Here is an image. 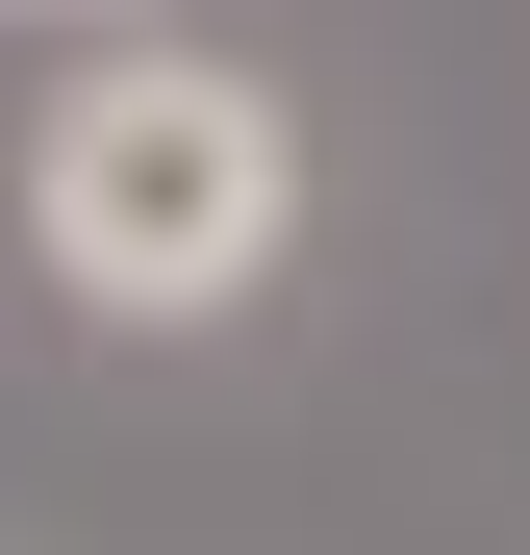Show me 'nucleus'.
Instances as JSON below:
<instances>
[{
    "label": "nucleus",
    "instance_id": "1",
    "mask_svg": "<svg viewBox=\"0 0 530 555\" xmlns=\"http://www.w3.org/2000/svg\"><path fill=\"white\" fill-rule=\"evenodd\" d=\"M26 253L76 328H228L303 253V127L253 51H102L26 102Z\"/></svg>",
    "mask_w": 530,
    "mask_h": 555
}]
</instances>
